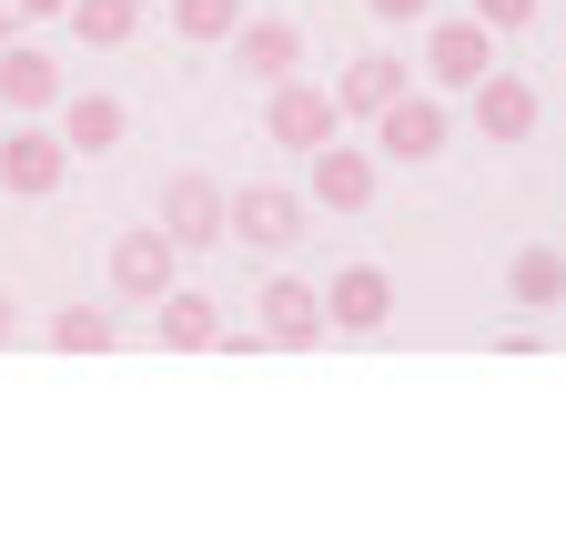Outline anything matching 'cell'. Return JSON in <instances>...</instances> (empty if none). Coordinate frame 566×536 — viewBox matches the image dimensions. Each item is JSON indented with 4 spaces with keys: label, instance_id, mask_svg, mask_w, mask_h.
<instances>
[{
    "label": "cell",
    "instance_id": "1",
    "mask_svg": "<svg viewBox=\"0 0 566 536\" xmlns=\"http://www.w3.org/2000/svg\"><path fill=\"white\" fill-rule=\"evenodd\" d=\"M304 223H314V192H294V182H243L233 213H223V233H233L243 253H294Z\"/></svg>",
    "mask_w": 566,
    "mask_h": 536
},
{
    "label": "cell",
    "instance_id": "2",
    "mask_svg": "<svg viewBox=\"0 0 566 536\" xmlns=\"http://www.w3.org/2000/svg\"><path fill=\"white\" fill-rule=\"evenodd\" d=\"M172 284H182V243L163 223H132L112 243V304H163Z\"/></svg>",
    "mask_w": 566,
    "mask_h": 536
},
{
    "label": "cell",
    "instance_id": "3",
    "mask_svg": "<svg viewBox=\"0 0 566 536\" xmlns=\"http://www.w3.org/2000/svg\"><path fill=\"white\" fill-rule=\"evenodd\" d=\"M334 132H344V102L324 92V82H273L263 92V143H283V153H314V143H334Z\"/></svg>",
    "mask_w": 566,
    "mask_h": 536
},
{
    "label": "cell",
    "instance_id": "4",
    "mask_svg": "<svg viewBox=\"0 0 566 536\" xmlns=\"http://www.w3.org/2000/svg\"><path fill=\"white\" fill-rule=\"evenodd\" d=\"M446 132H455L446 92H395V102L375 112V153H385V162H436Z\"/></svg>",
    "mask_w": 566,
    "mask_h": 536
},
{
    "label": "cell",
    "instance_id": "5",
    "mask_svg": "<svg viewBox=\"0 0 566 536\" xmlns=\"http://www.w3.org/2000/svg\"><path fill=\"white\" fill-rule=\"evenodd\" d=\"M253 334L263 345H283V355H304V345H324V284H304V274H273L263 294H253Z\"/></svg>",
    "mask_w": 566,
    "mask_h": 536
},
{
    "label": "cell",
    "instance_id": "6",
    "mask_svg": "<svg viewBox=\"0 0 566 536\" xmlns=\"http://www.w3.org/2000/svg\"><path fill=\"white\" fill-rule=\"evenodd\" d=\"M61 172H71V143H61V132H41V122L0 132V192H11V203H41V192H61Z\"/></svg>",
    "mask_w": 566,
    "mask_h": 536
},
{
    "label": "cell",
    "instance_id": "7",
    "mask_svg": "<svg viewBox=\"0 0 566 536\" xmlns=\"http://www.w3.org/2000/svg\"><path fill=\"white\" fill-rule=\"evenodd\" d=\"M223 213H233V192L212 182V172H172V182H163V213H153V223H163L182 253H202V243H223Z\"/></svg>",
    "mask_w": 566,
    "mask_h": 536
},
{
    "label": "cell",
    "instance_id": "8",
    "mask_svg": "<svg viewBox=\"0 0 566 536\" xmlns=\"http://www.w3.org/2000/svg\"><path fill=\"white\" fill-rule=\"evenodd\" d=\"M485 72H495V31H485L475 11L424 31V82H436V92H475Z\"/></svg>",
    "mask_w": 566,
    "mask_h": 536
},
{
    "label": "cell",
    "instance_id": "9",
    "mask_svg": "<svg viewBox=\"0 0 566 536\" xmlns=\"http://www.w3.org/2000/svg\"><path fill=\"white\" fill-rule=\"evenodd\" d=\"M304 162H314V182H304L314 213H365L375 203V153L365 143H344V132H334V143H314Z\"/></svg>",
    "mask_w": 566,
    "mask_h": 536
},
{
    "label": "cell",
    "instance_id": "10",
    "mask_svg": "<svg viewBox=\"0 0 566 536\" xmlns=\"http://www.w3.org/2000/svg\"><path fill=\"white\" fill-rule=\"evenodd\" d=\"M465 112H475V132H485V143H526L546 102H536V82H526V72H506V61H495V72L465 92Z\"/></svg>",
    "mask_w": 566,
    "mask_h": 536
},
{
    "label": "cell",
    "instance_id": "11",
    "mask_svg": "<svg viewBox=\"0 0 566 536\" xmlns=\"http://www.w3.org/2000/svg\"><path fill=\"white\" fill-rule=\"evenodd\" d=\"M385 314H395V274L385 263H344V274L324 284V324L334 334H385Z\"/></svg>",
    "mask_w": 566,
    "mask_h": 536
},
{
    "label": "cell",
    "instance_id": "12",
    "mask_svg": "<svg viewBox=\"0 0 566 536\" xmlns=\"http://www.w3.org/2000/svg\"><path fill=\"white\" fill-rule=\"evenodd\" d=\"M233 61H243V82H294L304 72V31L294 21H273V11H243V31H233Z\"/></svg>",
    "mask_w": 566,
    "mask_h": 536
},
{
    "label": "cell",
    "instance_id": "13",
    "mask_svg": "<svg viewBox=\"0 0 566 536\" xmlns=\"http://www.w3.org/2000/svg\"><path fill=\"white\" fill-rule=\"evenodd\" d=\"M61 102V61L51 51H31V41H0V112H51Z\"/></svg>",
    "mask_w": 566,
    "mask_h": 536
},
{
    "label": "cell",
    "instance_id": "14",
    "mask_svg": "<svg viewBox=\"0 0 566 536\" xmlns=\"http://www.w3.org/2000/svg\"><path fill=\"white\" fill-rule=\"evenodd\" d=\"M395 92H415L395 51H354V61H344V82H334V102H344V122H375V112H385Z\"/></svg>",
    "mask_w": 566,
    "mask_h": 536
},
{
    "label": "cell",
    "instance_id": "15",
    "mask_svg": "<svg viewBox=\"0 0 566 536\" xmlns=\"http://www.w3.org/2000/svg\"><path fill=\"white\" fill-rule=\"evenodd\" d=\"M122 132H132L122 92H61V143L71 153H122Z\"/></svg>",
    "mask_w": 566,
    "mask_h": 536
},
{
    "label": "cell",
    "instance_id": "16",
    "mask_svg": "<svg viewBox=\"0 0 566 536\" xmlns=\"http://www.w3.org/2000/svg\"><path fill=\"white\" fill-rule=\"evenodd\" d=\"M153 314H163V345H172V355H212V345L233 334V324H223V304H212V294H182V284H172Z\"/></svg>",
    "mask_w": 566,
    "mask_h": 536
},
{
    "label": "cell",
    "instance_id": "17",
    "mask_svg": "<svg viewBox=\"0 0 566 536\" xmlns=\"http://www.w3.org/2000/svg\"><path fill=\"white\" fill-rule=\"evenodd\" d=\"M506 304H526V314H556V304H566V253H556V243H516Z\"/></svg>",
    "mask_w": 566,
    "mask_h": 536
},
{
    "label": "cell",
    "instance_id": "18",
    "mask_svg": "<svg viewBox=\"0 0 566 536\" xmlns=\"http://www.w3.org/2000/svg\"><path fill=\"white\" fill-rule=\"evenodd\" d=\"M71 31H82L92 51H122L132 31H142V0H71V11H61Z\"/></svg>",
    "mask_w": 566,
    "mask_h": 536
},
{
    "label": "cell",
    "instance_id": "19",
    "mask_svg": "<svg viewBox=\"0 0 566 536\" xmlns=\"http://www.w3.org/2000/svg\"><path fill=\"white\" fill-rule=\"evenodd\" d=\"M112 334H122L112 304H71V314H51V345H61V355H102Z\"/></svg>",
    "mask_w": 566,
    "mask_h": 536
},
{
    "label": "cell",
    "instance_id": "20",
    "mask_svg": "<svg viewBox=\"0 0 566 536\" xmlns=\"http://www.w3.org/2000/svg\"><path fill=\"white\" fill-rule=\"evenodd\" d=\"M172 31L212 51V41H233V31H243V0H172Z\"/></svg>",
    "mask_w": 566,
    "mask_h": 536
},
{
    "label": "cell",
    "instance_id": "21",
    "mask_svg": "<svg viewBox=\"0 0 566 536\" xmlns=\"http://www.w3.org/2000/svg\"><path fill=\"white\" fill-rule=\"evenodd\" d=\"M475 21L506 41V31H526V21H536V0H475Z\"/></svg>",
    "mask_w": 566,
    "mask_h": 536
},
{
    "label": "cell",
    "instance_id": "22",
    "mask_svg": "<svg viewBox=\"0 0 566 536\" xmlns=\"http://www.w3.org/2000/svg\"><path fill=\"white\" fill-rule=\"evenodd\" d=\"M365 11H375V21H405V31H415V21H436V0H365Z\"/></svg>",
    "mask_w": 566,
    "mask_h": 536
},
{
    "label": "cell",
    "instance_id": "23",
    "mask_svg": "<svg viewBox=\"0 0 566 536\" xmlns=\"http://www.w3.org/2000/svg\"><path fill=\"white\" fill-rule=\"evenodd\" d=\"M11 11H21V21H61V11H71V0H11Z\"/></svg>",
    "mask_w": 566,
    "mask_h": 536
},
{
    "label": "cell",
    "instance_id": "24",
    "mask_svg": "<svg viewBox=\"0 0 566 536\" xmlns=\"http://www.w3.org/2000/svg\"><path fill=\"white\" fill-rule=\"evenodd\" d=\"M11 334H21V314H11V294H0V345H11Z\"/></svg>",
    "mask_w": 566,
    "mask_h": 536
},
{
    "label": "cell",
    "instance_id": "25",
    "mask_svg": "<svg viewBox=\"0 0 566 536\" xmlns=\"http://www.w3.org/2000/svg\"><path fill=\"white\" fill-rule=\"evenodd\" d=\"M0 41H21V11H11V0H0Z\"/></svg>",
    "mask_w": 566,
    "mask_h": 536
}]
</instances>
